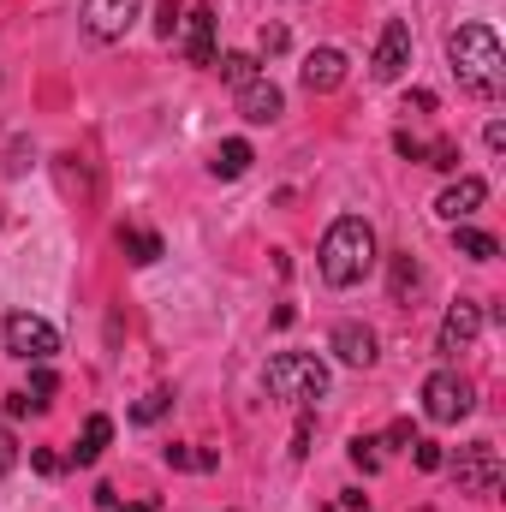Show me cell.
Here are the masks:
<instances>
[{"label": "cell", "mask_w": 506, "mask_h": 512, "mask_svg": "<svg viewBox=\"0 0 506 512\" xmlns=\"http://www.w3.org/2000/svg\"><path fill=\"white\" fill-rule=\"evenodd\" d=\"M405 441H417V435H411V423H393V429H387V447H405Z\"/></svg>", "instance_id": "1f68e13d"}, {"label": "cell", "mask_w": 506, "mask_h": 512, "mask_svg": "<svg viewBox=\"0 0 506 512\" xmlns=\"http://www.w3.org/2000/svg\"><path fill=\"white\" fill-rule=\"evenodd\" d=\"M477 334H483V304H477V298H459V304H447V316H441L435 352H441V358H459V352L477 346Z\"/></svg>", "instance_id": "8992f818"}, {"label": "cell", "mask_w": 506, "mask_h": 512, "mask_svg": "<svg viewBox=\"0 0 506 512\" xmlns=\"http://www.w3.org/2000/svg\"><path fill=\"white\" fill-rule=\"evenodd\" d=\"M114 512H155V501H137V507H114Z\"/></svg>", "instance_id": "e575fe53"}, {"label": "cell", "mask_w": 506, "mask_h": 512, "mask_svg": "<svg viewBox=\"0 0 506 512\" xmlns=\"http://www.w3.org/2000/svg\"><path fill=\"white\" fill-rule=\"evenodd\" d=\"M483 143H489L495 155H501V149H506V126H501V120H489V131H483Z\"/></svg>", "instance_id": "4dcf8cb0"}, {"label": "cell", "mask_w": 506, "mask_h": 512, "mask_svg": "<svg viewBox=\"0 0 506 512\" xmlns=\"http://www.w3.org/2000/svg\"><path fill=\"white\" fill-rule=\"evenodd\" d=\"M120 251H126L137 268H149V262H161V239H155V233H137V227H120Z\"/></svg>", "instance_id": "e0dca14e"}, {"label": "cell", "mask_w": 506, "mask_h": 512, "mask_svg": "<svg viewBox=\"0 0 506 512\" xmlns=\"http://www.w3.org/2000/svg\"><path fill=\"white\" fill-rule=\"evenodd\" d=\"M167 411H173V393H167V387H155V393H143V399L131 405V423H161Z\"/></svg>", "instance_id": "d6986e66"}, {"label": "cell", "mask_w": 506, "mask_h": 512, "mask_svg": "<svg viewBox=\"0 0 506 512\" xmlns=\"http://www.w3.org/2000/svg\"><path fill=\"white\" fill-rule=\"evenodd\" d=\"M215 12L209 6H191L185 18H179V30H185V60L191 66H215Z\"/></svg>", "instance_id": "8fae6325"}, {"label": "cell", "mask_w": 506, "mask_h": 512, "mask_svg": "<svg viewBox=\"0 0 506 512\" xmlns=\"http://www.w3.org/2000/svg\"><path fill=\"white\" fill-rule=\"evenodd\" d=\"M239 114H245L251 126H274V120L286 114V96H280V84H274V78H251V84L239 90Z\"/></svg>", "instance_id": "7c38bea8"}, {"label": "cell", "mask_w": 506, "mask_h": 512, "mask_svg": "<svg viewBox=\"0 0 506 512\" xmlns=\"http://www.w3.org/2000/svg\"><path fill=\"white\" fill-rule=\"evenodd\" d=\"M411 459H417V471H441V465H447L441 441H411Z\"/></svg>", "instance_id": "7402d4cb"}, {"label": "cell", "mask_w": 506, "mask_h": 512, "mask_svg": "<svg viewBox=\"0 0 506 512\" xmlns=\"http://www.w3.org/2000/svg\"><path fill=\"white\" fill-rule=\"evenodd\" d=\"M262 48H268V54H280V48H286V30H280V24H268V30H262Z\"/></svg>", "instance_id": "f1b7e54d"}, {"label": "cell", "mask_w": 506, "mask_h": 512, "mask_svg": "<svg viewBox=\"0 0 506 512\" xmlns=\"http://www.w3.org/2000/svg\"><path fill=\"white\" fill-rule=\"evenodd\" d=\"M262 382H268V393H274V399H286V405L310 411V405L328 393V364H322L316 352H280V358H268Z\"/></svg>", "instance_id": "3957f363"}, {"label": "cell", "mask_w": 506, "mask_h": 512, "mask_svg": "<svg viewBox=\"0 0 506 512\" xmlns=\"http://www.w3.org/2000/svg\"><path fill=\"white\" fill-rule=\"evenodd\" d=\"M381 441H370V435H358V441H352V465H358V471H376L381 465V453H376Z\"/></svg>", "instance_id": "603a6c76"}, {"label": "cell", "mask_w": 506, "mask_h": 512, "mask_svg": "<svg viewBox=\"0 0 506 512\" xmlns=\"http://www.w3.org/2000/svg\"><path fill=\"white\" fill-rule=\"evenodd\" d=\"M54 370H48V364H36V376H30V399H36V411H42V405H48V393H54Z\"/></svg>", "instance_id": "cb8c5ba5"}, {"label": "cell", "mask_w": 506, "mask_h": 512, "mask_svg": "<svg viewBox=\"0 0 506 512\" xmlns=\"http://www.w3.org/2000/svg\"><path fill=\"white\" fill-rule=\"evenodd\" d=\"M137 6L143 0H84V30L96 42H120L131 30V18H137Z\"/></svg>", "instance_id": "9c48e42d"}, {"label": "cell", "mask_w": 506, "mask_h": 512, "mask_svg": "<svg viewBox=\"0 0 506 512\" xmlns=\"http://www.w3.org/2000/svg\"><path fill=\"white\" fill-rule=\"evenodd\" d=\"M304 453H310V417H304L298 435H292V459H304Z\"/></svg>", "instance_id": "f546056e"}, {"label": "cell", "mask_w": 506, "mask_h": 512, "mask_svg": "<svg viewBox=\"0 0 506 512\" xmlns=\"http://www.w3.org/2000/svg\"><path fill=\"white\" fill-rule=\"evenodd\" d=\"M304 90L310 96H328V90H340L346 84V54L340 48H316V54H304Z\"/></svg>", "instance_id": "4fadbf2b"}, {"label": "cell", "mask_w": 506, "mask_h": 512, "mask_svg": "<svg viewBox=\"0 0 506 512\" xmlns=\"http://www.w3.org/2000/svg\"><path fill=\"white\" fill-rule=\"evenodd\" d=\"M423 161H429V167H441V173H453V167H459V149H453V143H429V149H423Z\"/></svg>", "instance_id": "d4e9b609"}, {"label": "cell", "mask_w": 506, "mask_h": 512, "mask_svg": "<svg viewBox=\"0 0 506 512\" xmlns=\"http://www.w3.org/2000/svg\"><path fill=\"white\" fill-rule=\"evenodd\" d=\"M215 66H221V78H227L233 90H245L251 78H262V66H256V54H221Z\"/></svg>", "instance_id": "ac0fdd59"}, {"label": "cell", "mask_w": 506, "mask_h": 512, "mask_svg": "<svg viewBox=\"0 0 506 512\" xmlns=\"http://www.w3.org/2000/svg\"><path fill=\"white\" fill-rule=\"evenodd\" d=\"M108 441H114V423H108V417H90L84 435H78V447H72V465H96V459L108 453Z\"/></svg>", "instance_id": "9a60e30c"}, {"label": "cell", "mask_w": 506, "mask_h": 512, "mask_svg": "<svg viewBox=\"0 0 506 512\" xmlns=\"http://www.w3.org/2000/svg\"><path fill=\"white\" fill-rule=\"evenodd\" d=\"M167 465H173V471H185V465H197V453H185V447H167Z\"/></svg>", "instance_id": "836d02e7"}, {"label": "cell", "mask_w": 506, "mask_h": 512, "mask_svg": "<svg viewBox=\"0 0 506 512\" xmlns=\"http://www.w3.org/2000/svg\"><path fill=\"white\" fill-rule=\"evenodd\" d=\"M453 239H459V251L477 256V262H495V256H501V245H495L489 233H477V227H453Z\"/></svg>", "instance_id": "ffe728a7"}, {"label": "cell", "mask_w": 506, "mask_h": 512, "mask_svg": "<svg viewBox=\"0 0 506 512\" xmlns=\"http://www.w3.org/2000/svg\"><path fill=\"white\" fill-rule=\"evenodd\" d=\"M483 203H489V185H483V179H459V185H447V191L435 197V215L459 227V221H471Z\"/></svg>", "instance_id": "5bb4252c"}, {"label": "cell", "mask_w": 506, "mask_h": 512, "mask_svg": "<svg viewBox=\"0 0 506 512\" xmlns=\"http://www.w3.org/2000/svg\"><path fill=\"white\" fill-rule=\"evenodd\" d=\"M0 334H6V352L24 358V364H48V358L60 352L54 322H42V316H30V310H12V316L0 322Z\"/></svg>", "instance_id": "277c9868"}, {"label": "cell", "mask_w": 506, "mask_h": 512, "mask_svg": "<svg viewBox=\"0 0 506 512\" xmlns=\"http://www.w3.org/2000/svg\"><path fill=\"white\" fill-rule=\"evenodd\" d=\"M328 512H376V507H370L358 489H346V495H334V501H328Z\"/></svg>", "instance_id": "484cf974"}, {"label": "cell", "mask_w": 506, "mask_h": 512, "mask_svg": "<svg viewBox=\"0 0 506 512\" xmlns=\"http://www.w3.org/2000/svg\"><path fill=\"white\" fill-rule=\"evenodd\" d=\"M376 268V227L364 215H340L322 239V280L328 286H358Z\"/></svg>", "instance_id": "7a4b0ae2"}, {"label": "cell", "mask_w": 506, "mask_h": 512, "mask_svg": "<svg viewBox=\"0 0 506 512\" xmlns=\"http://www.w3.org/2000/svg\"><path fill=\"white\" fill-rule=\"evenodd\" d=\"M30 465H36L42 477H54V471H60V459H54V453H30Z\"/></svg>", "instance_id": "d6a6232c"}, {"label": "cell", "mask_w": 506, "mask_h": 512, "mask_svg": "<svg viewBox=\"0 0 506 512\" xmlns=\"http://www.w3.org/2000/svg\"><path fill=\"white\" fill-rule=\"evenodd\" d=\"M453 471H459L465 495H495L501 489V453H495V441H465Z\"/></svg>", "instance_id": "52a82bcc"}, {"label": "cell", "mask_w": 506, "mask_h": 512, "mask_svg": "<svg viewBox=\"0 0 506 512\" xmlns=\"http://www.w3.org/2000/svg\"><path fill=\"white\" fill-rule=\"evenodd\" d=\"M251 143H245V137H227V143H221V149H215V161H209V173H215V179H239V173H251Z\"/></svg>", "instance_id": "2e32d148"}, {"label": "cell", "mask_w": 506, "mask_h": 512, "mask_svg": "<svg viewBox=\"0 0 506 512\" xmlns=\"http://www.w3.org/2000/svg\"><path fill=\"white\" fill-rule=\"evenodd\" d=\"M18 465V441H12V429H0V477Z\"/></svg>", "instance_id": "83f0119b"}, {"label": "cell", "mask_w": 506, "mask_h": 512, "mask_svg": "<svg viewBox=\"0 0 506 512\" xmlns=\"http://www.w3.org/2000/svg\"><path fill=\"white\" fill-rule=\"evenodd\" d=\"M471 405H477V387L453 370H435L423 382V417L429 423H459V417H471Z\"/></svg>", "instance_id": "5b68a950"}, {"label": "cell", "mask_w": 506, "mask_h": 512, "mask_svg": "<svg viewBox=\"0 0 506 512\" xmlns=\"http://www.w3.org/2000/svg\"><path fill=\"white\" fill-rule=\"evenodd\" d=\"M328 352H334L340 364H352V370H376L381 340L364 328V322H340V328H334V340H328Z\"/></svg>", "instance_id": "30bf717a"}, {"label": "cell", "mask_w": 506, "mask_h": 512, "mask_svg": "<svg viewBox=\"0 0 506 512\" xmlns=\"http://www.w3.org/2000/svg\"><path fill=\"white\" fill-rule=\"evenodd\" d=\"M411 286H417V262L411 256H393V304H405Z\"/></svg>", "instance_id": "44dd1931"}, {"label": "cell", "mask_w": 506, "mask_h": 512, "mask_svg": "<svg viewBox=\"0 0 506 512\" xmlns=\"http://www.w3.org/2000/svg\"><path fill=\"white\" fill-rule=\"evenodd\" d=\"M447 60H453V72H459V84H465L471 96H501L506 48L489 24H459V30H447Z\"/></svg>", "instance_id": "6da1fadb"}, {"label": "cell", "mask_w": 506, "mask_h": 512, "mask_svg": "<svg viewBox=\"0 0 506 512\" xmlns=\"http://www.w3.org/2000/svg\"><path fill=\"white\" fill-rule=\"evenodd\" d=\"M405 66H411V24H405V18H387V24H381V42H376L370 72H376V84H399Z\"/></svg>", "instance_id": "ba28073f"}, {"label": "cell", "mask_w": 506, "mask_h": 512, "mask_svg": "<svg viewBox=\"0 0 506 512\" xmlns=\"http://www.w3.org/2000/svg\"><path fill=\"white\" fill-rule=\"evenodd\" d=\"M179 18H185V12H179V6H173V0H167V6H161V12H155V30H161V36H167V42H173V30H179Z\"/></svg>", "instance_id": "4316f807"}]
</instances>
